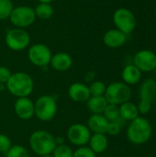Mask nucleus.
<instances>
[{"instance_id":"f257e3e1","label":"nucleus","mask_w":156,"mask_h":157,"mask_svg":"<svg viewBox=\"0 0 156 157\" xmlns=\"http://www.w3.org/2000/svg\"><path fill=\"white\" fill-rule=\"evenodd\" d=\"M153 128L151 122L144 117H137L130 121L126 131V136L130 143L135 145L146 144L152 137Z\"/></svg>"},{"instance_id":"f03ea898","label":"nucleus","mask_w":156,"mask_h":157,"mask_svg":"<svg viewBox=\"0 0 156 157\" xmlns=\"http://www.w3.org/2000/svg\"><path fill=\"white\" fill-rule=\"evenodd\" d=\"M8 92L16 98H28L34 90V81L30 75L25 72L12 73L6 84Z\"/></svg>"},{"instance_id":"7ed1b4c3","label":"nucleus","mask_w":156,"mask_h":157,"mask_svg":"<svg viewBox=\"0 0 156 157\" xmlns=\"http://www.w3.org/2000/svg\"><path fill=\"white\" fill-rule=\"evenodd\" d=\"M29 144L31 151L38 156L51 155L57 145L56 137L44 130L34 131L29 136Z\"/></svg>"},{"instance_id":"20e7f679","label":"nucleus","mask_w":156,"mask_h":157,"mask_svg":"<svg viewBox=\"0 0 156 157\" xmlns=\"http://www.w3.org/2000/svg\"><path fill=\"white\" fill-rule=\"evenodd\" d=\"M132 91L130 86L123 82H113L107 86L104 94L108 104L120 106L127 101H130Z\"/></svg>"},{"instance_id":"39448f33","label":"nucleus","mask_w":156,"mask_h":157,"mask_svg":"<svg viewBox=\"0 0 156 157\" xmlns=\"http://www.w3.org/2000/svg\"><path fill=\"white\" fill-rule=\"evenodd\" d=\"M56 99L50 95H42L34 102V116L41 121H51L57 113Z\"/></svg>"},{"instance_id":"423d86ee","label":"nucleus","mask_w":156,"mask_h":157,"mask_svg":"<svg viewBox=\"0 0 156 157\" xmlns=\"http://www.w3.org/2000/svg\"><path fill=\"white\" fill-rule=\"evenodd\" d=\"M31 38L29 33L24 29L13 28L6 31L5 43L6 47L14 52H21L30 46Z\"/></svg>"},{"instance_id":"0eeeda50","label":"nucleus","mask_w":156,"mask_h":157,"mask_svg":"<svg viewBox=\"0 0 156 157\" xmlns=\"http://www.w3.org/2000/svg\"><path fill=\"white\" fill-rule=\"evenodd\" d=\"M8 19L14 28L25 29L33 25L37 17L33 7L29 6H14Z\"/></svg>"},{"instance_id":"6e6552de","label":"nucleus","mask_w":156,"mask_h":157,"mask_svg":"<svg viewBox=\"0 0 156 157\" xmlns=\"http://www.w3.org/2000/svg\"><path fill=\"white\" fill-rule=\"evenodd\" d=\"M113 23L117 29L127 36L131 34L137 26V18L133 12L126 7H120L115 10L112 17Z\"/></svg>"},{"instance_id":"1a4fd4ad","label":"nucleus","mask_w":156,"mask_h":157,"mask_svg":"<svg viewBox=\"0 0 156 157\" xmlns=\"http://www.w3.org/2000/svg\"><path fill=\"white\" fill-rule=\"evenodd\" d=\"M28 59L34 66L45 67L50 64L52 52L51 49L43 43H35L28 48Z\"/></svg>"},{"instance_id":"9d476101","label":"nucleus","mask_w":156,"mask_h":157,"mask_svg":"<svg viewBox=\"0 0 156 157\" xmlns=\"http://www.w3.org/2000/svg\"><path fill=\"white\" fill-rule=\"evenodd\" d=\"M92 135V132L88 127L82 123L72 124L67 129V139L68 141L78 147L86 146L88 144L89 139Z\"/></svg>"},{"instance_id":"9b49d317","label":"nucleus","mask_w":156,"mask_h":157,"mask_svg":"<svg viewBox=\"0 0 156 157\" xmlns=\"http://www.w3.org/2000/svg\"><path fill=\"white\" fill-rule=\"evenodd\" d=\"M133 64L142 73H151L156 68V53L151 50H141L133 56Z\"/></svg>"},{"instance_id":"f8f14e48","label":"nucleus","mask_w":156,"mask_h":157,"mask_svg":"<svg viewBox=\"0 0 156 157\" xmlns=\"http://www.w3.org/2000/svg\"><path fill=\"white\" fill-rule=\"evenodd\" d=\"M14 111L20 120H30L34 116V102L29 97L18 98L14 103Z\"/></svg>"},{"instance_id":"ddd939ff","label":"nucleus","mask_w":156,"mask_h":157,"mask_svg":"<svg viewBox=\"0 0 156 157\" xmlns=\"http://www.w3.org/2000/svg\"><path fill=\"white\" fill-rule=\"evenodd\" d=\"M68 96L71 98V100L77 102V103L86 102L91 97L88 86L81 82L73 83L69 86Z\"/></svg>"},{"instance_id":"4468645a","label":"nucleus","mask_w":156,"mask_h":157,"mask_svg":"<svg viewBox=\"0 0 156 157\" xmlns=\"http://www.w3.org/2000/svg\"><path fill=\"white\" fill-rule=\"evenodd\" d=\"M127 41V35L117 29H110L103 35L104 44L111 49L122 47Z\"/></svg>"},{"instance_id":"2eb2a0df","label":"nucleus","mask_w":156,"mask_h":157,"mask_svg":"<svg viewBox=\"0 0 156 157\" xmlns=\"http://www.w3.org/2000/svg\"><path fill=\"white\" fill-rule=\"evenodd\" d=\"M50 65L57 72H66L73 65L72 56L64 52H60L52 54Z\"/></svg>"},{"instance_id":"dca6fc26","label":"nucleus","mask_w":156,"mask_h":157,"mask_svg":"<svg viewBox=\"0 0 156 157\" xmlns=\"http://www.w3.org/2000/svg\"><path fill=\"white\" fill-rule=\"evenodd\" d=\"M109 121L103 114H92L87 120V127L93 133H107Z\"/></svg>"},{"instance_id":"f3484780","label":"nucleus","mask_w":156,"mask_h":157,"mask_svg":"<svg viewBox=\"0 0 156 157\" xmlns=\"http://www.w3.org/2000/svg\"><path fill=\"white\" fill-rule=\"evenodd\" d=\"M142 72L133 64H127L121 72L122 82L128 86H134L138 84L142 79Z\"/></svg>"},{"instance_id":"a211bd4d","label":"nucleus","mask_w":156,"mask_h":157,"mask_svg":"<svg viewBox=\"0 0 156 157\" xmlns=\"http://www.w3.org/2000/svg\"><path fill=\"white\" fill-rule=\"evenodd\" d=\"M89 148L96 154L99 155L104 153L108 146V139L106 134L93 133L88 142Z\"/></svg>"},{"instance_id":"6ab92c4d","label":"nucleus","mask_w":156,"mask_h":157,"mask_svg":"<svg viewBox=\"0 0 156 157\" xmlns=\"http://www.w3.org/2000/svg\"><path fill=\"white\" fill-rule=\"evenodd\" d=\"M139 96L141 99L153 102L156 98V80L154 78L145 79L140 86Z\"/></svg>"},{"instance_id":"aec40b11","label":"nucleus","mask_w":156,"mask_h":157,"mask_svg":"<svg viewBox=\"0 0 156 157\" xmlns=\"http://www.w3.org/2000/svg\"><path fill=\"white\" fill-rule=\"evenodd\" d=\"M86 104L92 114H103L108 103L104 96H91Z\"/></svg>"},{"instance_id":"412c9836","label":"nucleus","mask_w":156,"mask_h":157,"mask_svg":"<svg viewBox=\"0 0 156 157\" xmlns=\"http://www.w3.org/2000/svg\"><path fill=\"white\" fill-rule=\"evenodd\" d=\"M120 117L124 121H131L140 116L137 105L131 101H127L119 106Z\"/></svg>"},{"instance_id":"4be33fe9","label":"nucleus","mask_w":156,"mask_h":157,"mask_svg":"<svg viewBox=\"0 0 156 157\" xmlns=\"http://www.w3.org/2000/svg\"><path fill=\"white\" fill-rule=\"evenodd\" d=\"M34 12H35L37 18H40L42 20H47V19H50L53 16L54 8L51 6V4L39 3L34 7Z\"/></svg>"},{"instance_id":"5701e85b","label":"nucleus","mask_w":156,"mask_h":157,"mask_svg":"<svg viewBox=\"0 0 156 157\" xmlns=\"http://www.w3.org/2000/svg\"><path fill=\"white\" fill-rule=\"evenodd\" d=\"M14 6L12 0H0V21L9 18Z\"/></svg>"},{"instance_id":"b1692460","label":"nucleus","mask_w":156,"mask_h":157,"mask_svg":"<svg viewBox=\"0 0 156 157\" xmlns=\"http://www.w3.org/2000/svg\"><path fill=\"white\" fill-rule=\"evenodd\" d=\"M104 117L110 122V121H116L120 119V109L119 106L113 105V104H108L106 107L104 112H103Z\"/></svg>"},{"instance_id":"393cba45","label":"nucleus","mask_w":156,"mask_h":157,"mask_svg":"<svg viewBox=\"0 0 156 157\" xmlns=\"http://www.w3.org/2000/svg\"><path fill=\"white\" fill-rule=\"evenodd\" d=\"M91 96H104L106 92L107 86L104 82L99 80H95L88 86Z\"/></svg>"},{"instance_id":"a878e982","label":"nucleus","mask_w":156,"mask_h":157,"mask_svg":"<svg viewBox=\"0 0 156 157\" xmlns=\"http://www.w3.org/2000/svg\"><path fill=\"white\" fill-rule=\"evenodd\" d=\"M6 157H29V151L22 145H12L6 153Z\"/></svg>"},{"instance_id":"bb28decb","label":"nucleus","mask_w":156,"mask_h":157,"mask_svg":"<svg viewBox=\"0 0 156 157\" xmlns=\"http://www.w3.org/2000/svg\"><path fill=\"white\" fill-rule=\"evenodd\" d=\"M73 155L74 151L71 149V147L63 144H57L51 154L52 157H73Z\"/></svg>"},{"instance_id":"cd10ccee","label":"nucleus","mask_w":156,"mask_h":157,"mask_svg":"<svg viewBox=\"0 0 156 157\" xmlns=\"http://www.w3.org/2000/svg\"><path fill=\"white\" fill-rule=\"evenodd\" d=\"M122 119H120L116 121H110L108 123V130H107V133L108 135H111V136H117L120 134V131H121V121Z\"/></svg>"},{"instance_id":"c85d7f7f","label":"nucleus","mask_w":156,"mask_h":157,"mask_svg":"<svg viewBox=\"0 0 156 157\" xmlns=\"http://www.w3.org/2000/svg\"><path fill=\"white\" fill-rule=\"evenodd\" d=\"M73 157H97V155L89 147L81 146L74 152Z\"/></svg>"},{"instance_id":"c756f323","label":"nucleus","mask_w":156,"mask_h":157,"mask_svg":"<svg viewBox=\"0 0 156 157\" xmlns=\"http://www.w3.org/2000/svg\"><path fill=\"white\" fill-rule=\"evenodd\" d=\"M152 103L151 101L149 100H145V99H140L138 105H137V108H138V111H139V114H142V115H147L151 109H152Z\"/></svg>"},{"instance_id":"7c9ffc66","label":"nucleus","mask_w":156,"mask_h":157,"mask_svg":"<svg viewBox=\"0 0 156 157\" xmlns=\"http://www.w3.org/2000/svg\"><path fill=\"white\" fill-rule=\"evenodd\" d=\"M12 146V143L10 138L3 133H0V153L6 154L10 147Z\"/></svg>"},{"instance_id":"2f4dec72","label":"nucleus","mask_w":156,"mask_h":157,"mask_svg":"<svg viewBox=\"0 0 156 157\" xmlns=\"http://www.w3.org/2000/svg\"><path fill=\"white\" fill-rule=\"evenodd\" d=\"M11 75V71L6 66L0 65V85H6Z\"/></svg>"},{"instance_id":"473e14b6","label":"nucleus","mask_w":156,"mask_h":157,"mask_svg":"<svg viewBox=\"0 0 156 157\" xmlns=\"http://www.w3.org/2000/svg\"><path fill=\"white\" fill-rule=\"evenodd\" d=\"M85 80L86 83H92L93 81L96 80V73L94 71H89L86 73V76H85Z\"/></svg>"},{"instance_id":"72a5a7b5","label":"nucleus","mask_w":156,"mask_h":157,"mask_svg":"<svg viewBox=\"0 0 156 157\" xmlns=\"http://www.w3.org/2000/svg\"><path fill=\"white\" fill-rule=\"evenodd\" d=\"M39 3H47V4H51L55 0H37Z\"/></svg>"},{"instance_id":"f704fd0d","label":"nucleus","mask_w":156,"mask_h":157,"mask_svg":"<svg viewBox=\"0 0 156 157\" xmlns=\"http://www.w3.org/2000/svg\"><path fill=\"white\" fill-rule=\"evenodd\" d=\"M39 157H52L51 155H42V156H39Z\"/></svg>"},{"instance_id":"c9c22d12","label":"nucleus","mask_w":156,"mask_h":157,"mask_svg":"<svg viewBox=\"0 0 156 157\" xmlns=\"http://www.w3.org/2000/svg\"><path fill=\"white\" fill-rule=\"evenodd\" d=\"M155 16H156V7H155Z\"/></svg>"},{"instance_id":"e433bc0d","label":"nucleus","mask_w":156,"mask_h":157,"mask_svg":"<svg viewBox=\"0 0 156 157\" xmlns=\"http://www.w3.org/2000/svg\"><path fill=\"white\" fill-rule=\"evenodd\" d=\"M154 71H155V74H156V68H155V70H154Z\"/></svg>"}]
</instances>
